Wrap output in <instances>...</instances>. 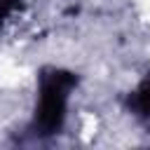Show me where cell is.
<instances>
[{"mask_svg": "<svg viewBox=\"0 0 150 150\" xmlns=\"http://www.w3.org/2000/svg\"><path fill=\"white\" fill-rule=\"evenodd\" d=\"M12 2H14V0H0V12H7V9L12 7Z\"/></svg>", "mask_w": 150, "mask_h": 150, "instance_id": "cell-3", "label": "cell"}, {"mask_svg": "<svg viewBox=\"0 0 150 150\" xmlns=\"http://www.w3.org/2000/svg\"><path fill=\"white\" fill-rule=\"evenodd\" d=\"M129 108H131V112H134L145 127H150V75H148V77L136 87V91L131 94Z\"/></svg>", "mask_w": 150, "mask_h": 150, "instance_id": "cell-2", "label": "cell"}, {"mask_svg": "<svg viewBox=\"0 0 150 150\" xmlns=\"http://www.w3.org/2000/svg\"><path fill=\"white\" fill-rule=\"evenodd\" d=\"M77 84V77L66 70H45L40 77V89H38V105H35V120L33 129L38 136H52L59 134L63 120H66V108L73 87Z\"/></svg>", "mask_w": 150, "mask_h": 150, "instance_id": "cell-1", "label": "cell"}]
</instances>
